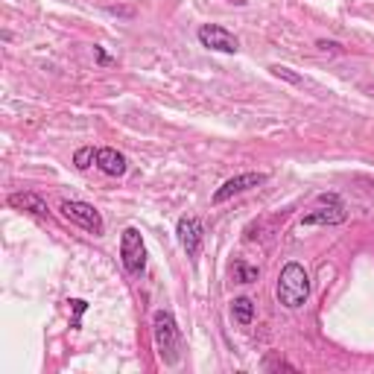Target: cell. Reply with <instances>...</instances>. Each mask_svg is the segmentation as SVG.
<instances>
[{
    "mask_svg": "<svg viewBox=\"0 0 374 374\" xmlns=\"http://www.w3.org/2000/svg\"><path fill=\"white\" fill-rule=\"evenodd\" d=\"M196 38H199V44L213 50V53H237L240 50V42L237 35L228 32L225 27L220 24H202L199 32H196Z\"/></svg>",
    "mask_w": 374,
    "mask_h": 374,
    "instance_id": "5",
    "label": "cell"
},
{
    "mask_svg": "<svg viewBox=\"0 0 374 374\" xmlns=\"http://www.w3.org/2000/svg\"><path fill=\"white\" fill-rule=\"evenodd\" d=\"M70 307L76 310V316H82V313L88 310V301H82V299H73V301H70Z\"/></svg>",
    "mask_w": 374,
    "mask_h": 374,
    "instance_id": "15",
    "label": "cell"
},
{
    "mask_svg": "<svg viewBox=\"0 0 374 374\" xmlns=\"http://www.w3.org/2000/svg\"><path fill=\"white\" fill-rule=\"evenodd\" d=\"M9 208L27 211V213H35V216H50L47 202H44L38 193H12V196H9Z\"/></svg>",
    "mask_w": 374,
    "mask_h": 374,
    "instance_id": "10",
    "label": "cell"
},
{
    "mask_svg": "<svg viewBox=\"0 0 374 374\" xmlns=\"http://www.w3.org/2000/svg\"><path fill=\"white\" fill-rule=\"evenodd\" d=\"M269 70H272V76H278V80H287V82H292V85H304L301 76H299V73H292V70L284 68V65H272Z\"/></svg>",
    "mask_w": 374,
    "mask_h": 374,
    "instance_id": "14",
    "label": "cell"
},
{
    "mask_svg": "<svg viewBox=\"0 0 374 374\" xmlns=\"http://www.w3.org/2000/svg\"><path fill=\"white\" fill-rule=\"evenodd\" d=\"M275 299H278V304H284L287 310H299L307 304L310 299V278L301 263L289 261L281 275H278V284H275Z\"/></svg>",
    "mask_w": 374,
    "mask_h": 374,
    "instance_id": "2",
    "label": "cell"
},
{
    "mask_svg": "<svg viewBox=\"0 0 374 374\" xmlns=\"http://www.w3.org/2000/svg\"><path fill=\"white\" fill-rule=\"evenodd\" d=\"M129 167L126 161V155L123 152H117L114 147H103V149H96V170L111 175V179H117V175H123Z\"/></svg>",
    "mask_w": 374,
    "mask_h": 374,
    "instance_id": "9",
    "label": "cell"
},
{
    "mask_svg": "<svg viewBox=\"0 0 374 374\" xmlns=\"http://www.w3.org/2000/svg\"><path fill=\"white\" fill-rule=\"evenodd\" d=\"M231 316L237 319V325H243V328H249L251 325V319H254V301L251 299H234L231 301Z\"/></svg>",
    "mask_w": 374,
    "mask_h": 374,
    "instance_id": "11",
    "label": "cell"
},
{
    "mask_svg": "<svg viewBox=\"0 0 374 374\" xmlns=\"http://www.w3.org/2000/svg\"><path fill=\"white\" fill-rule=\"evenodd\" d=\"M263 182H266V173H240V175H234V179H228L220 190L213 193V205H223V202L231 199V196H240V193H246L251 187H261Z\"/></svg>",
    "mask_w": 374,
    "mask_h": 374,
    "instance_id": "7",
    "label": "cell"
},
{
    "mask_svg": "<svg viewBox=\"0 0 374 374\" xmlns=\"http://www.w3.org/2000/svg\"><path fill=\"white\" fill-rule=\"evenodd\" d=\"M120 261L129 275H141L147 269V246H144V234L135 225H129L120 234Z\"/></svg>",
    "mask_w": 374,
    "mask_h": 374,
    "instance_id": "3",
    "label": "cell"
},
{
    "mask_svg": "<svg viewBox=\"0 0 374 374\" xmlns=\"http://www.w3.org/2000/svg\"><path fill=\"white\" fill-rule=\"evenodd\" d=\"M73 164H76V170H88L91 164H96V149H94V147H82V149H76Z\"/></svg>",
    "mask_w": 374,
    "mask_h": 374,
    "instance_id": "13",
    "label": "cell"
},
{
    "mask_svg": "<svg viewBox=\"0 0 374 374\" xmlns=\"http://www.w3.org/2000/svg\"><path fill=\"white\" fill-rule=\"evenodd\" d=\"M152 337H155V348H158V357L164 366H179L182 363V328L175 322V316L170 310H155L152 316Z\"/></svg>",
    "mask_w": 374,
    "mask_h": 374,
    "instance_id": "1",
    "label": "cell"
},
{
    "mask_svg": "<svg viewBox=\"0 0 374 374\" xmlns=\"http://www.w3.org/2000/svg\"><path fill=\"white\" fill-rule=\"evenodd\" d=\"M94 53H96V62H100V65H111V58L106 56V50H103V47H94Z\"/></svg>",
    "mask_w": 374,
    "mask_h": 374,
    "instance_id": "16",
    "label": "cell"
},
{
    "mask_svg": "<svg viewBox=\"0 0 374 374\" xmlns=\"http://www.w3.org/2000/svg\"><path fill=\"white\" fill-rule=\"evenodd\" d=\"M175 237H179L182 249L187 251V258H199V249H202V220L199 216H182L179 225H175Z\"/></svg>",
    "mask_w": 374,
    "mask_h": 374,
    "instance_id": "6",
    "label": "cell"
},
{
    "mask_svg": "<svg viewBox=\"0 0 374 374\" xmlns=\"http://www.w3.org/2000/svg\"><path fill=\"white\" fill-rule=\"evenodd\" d=\"M58 211H62V216H65L68 223L82 225L85 231H91V234H94V237H100V234L106 231V223H103L100 211H96L94 205H88V202H80V199H65L62 205H58Z\"/></svg>",
    "mask_w": 374,
    "mask_h": 374,
    "instance_id": "4",
    "label": "cell"
},
{
    "mask_svg": "<svg viewBox=\"0 0 374 374\" xmlns=\"http://www.w3.org/2000/svg\"><path fill=\"white\" fill-rule=\"evenodd\" d=\"M234 281H237V284H254V281H258V266H249V263H243V261H237V263H234Z\"/></svg>",
    "mask_w": 374,
    "mask_h": 374,
    "instance_id": "12",
    "label": "cell"
},
{
    "mask_svg": "<svg viewBox=\"0 0 374 374\" xmlns=\"http://www.w3.org/2000/svg\"><path fill=\"white\" fill-rule=\"evenodd\" d=\"M345 220H348V211L339 202H325L322 208L310 211L301 220V225H342Z\"/></svg>",
    "mask_w": 374,
    "mask_h": 374,
    "instance_id": "8",
    "label": "cell"
},
{
    "mask_svg": "<svg viewBox=\"0 0 374 374\" xmlns=\"http://www.w3.org/2000/svg\"><path fill=\"white\" fill-rule=\"evenodd\" d=\"M319 47H322V50H339L337 42H319Z\"/></svg>",
    "mask_w": 374,
    "mask_h": 374,
    "instance_id": "17",
    "label": "cell"
}]
</instances>
